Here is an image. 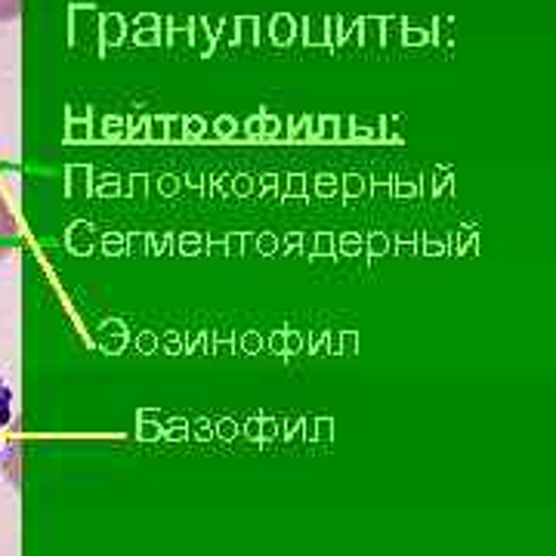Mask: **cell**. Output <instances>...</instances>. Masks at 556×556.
Returning a JSON list of instances; mask_svg holds the SVG:
<instances>
[{
  "mask_svg": "<svg viewBox=\"0 0 556 556\" xmlns=\"http://www.w3.org/2000/svg\"><path fill=\"white\" fill-rule=\"evenodd\" d=\"M20 244V223L13 207L7 204V199L0 195V260H7Z\"/></svg>",
  "mask_w": 556,
  "mask_h": 556,
  "instance_id": "cell-1",
  "label": "cell"
},
{
  "mask_svg": "<svg viewBox=\"0 0 556 556\" xmlns=\"http://www.w3.org/2000/svg\"><path fill=\"white\" fill-rule=\"evenodd\" d=\"M10 420H13V390L0 378V460H3V430L10 427Z\"/></svg>",
  "mask_w": 556,
  "mask_h": 556,
  "instance_id": "cell-2",
  "label": "cell"
},
{
  "mask_svg": "<svg viewBox=\"0 0 556 556\" xmlns=\"http://www.w3.org/2000/svg\"><path fill=\"white\" fill-rule=\"evenodd\" d=\"M22 0H0V22H13L20 16Z\"/></svg>",
  "mask_w": 556,
  "mask_h": 556,
  "instance_id": "cell-3",
  "label": "cell"
}]
</instances>
